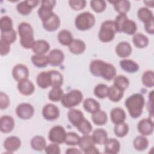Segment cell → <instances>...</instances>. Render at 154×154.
I'll list each match as a JSON object with an SVG mask.
<instances>
[{
  "label": "cell",
  "mask_w": 154,
  "mask_h": 154,
  "mask_svg": "<svg viewBox=\"0 0 154 154\" xmlns=\"http://www.w3.org/2000/svg\"><path fill=\"white\" fill-rule=\"evenodd\" d=\"M91 73L97 77H102L105 80L110 81L116 76V69L109 63L100 60H93L90 64Z\"/></svg>",
  "instance_id": "6da1fadb"
},
{
  "label": "cell",
  "mask_w": 154,
  "mask_h": 154,
  "mask_svg": "<svg viewBox=\"0 0 154 154\" xmlns=\"http://www.w3.org/2000/svg\"><path fill=\"white\" fill-rule=\"evenodd\" d=\"M145 104V99L143 96L140 93H135L129 97L125 101V106L131 117L137 119L142 112Z\"/></svg>",
  "instance_id": "7a4b0ae2"
},
{
  "label": "cell",
  "mask_w": 154,
  "mask_h": 154,
  "mask_svg": "<svg viewBox=\"0 0 154 154\" xmlns=\"http://www.w3.org/2000/svg\"><path fill=\"white\" fill-rule=\"evenodd\" d=\"M20 35V43L25 49L32 48L35 40L32 26L28 22H21L17 27Z\"/></svg>",
  "instance_id": "3957f363"
},
{
  "label": "cell",
  "mask_w": 154,
  "mask_h": 154,
  "mask_svg": "<svg viewBox=\"0 0 154 154\" xmlns=\"http://www.w3.org/2000/svg\"><path fill=\"white\" fill-rule=\"evenodd\" d=\"M116 32L117 29L114 20H107L102 23L98 37L99 40L102 42H109L114 39Z\"/></svg>",
  "instance_id": "277c9868"
},
{
  "label": "cell",
  "mask_w": 154,
  "mask_h": 154,
  "mask_svg": "<svg viewBox=\"0 0 154 154\" xmlns=\"http://www.w3.org/2000/svg\"><path fill=\"white\" fill-rule=\"evenodd\" d=\"M95 17L90 12L85 11L79 14L75 18L76 28L80 31H86L91 28L95 23Z\"/></svg>",
  "instance_id": "5b68a950"
},
{
  "label": "cell",
  "mask_w": 154,
  "mask_h": 154,
  "mask_svg": "<svg viewBox=\"0 0 154 154\" xmlns=\"http://www.w3.org/2000/svg\"><path fill=\"white\" fill-rule=\"evenodd\" d=\"M83 99V94L78 90H73L64 94L61 99L63 106L67 108H72L78 105Z\"/></svg>",
  "instance_id": "8992f818"
},
{
  "label": "cell",
  "mask_w": 154,
  "mask_h": 154,
  "mask_svg": "<svg viewBox=\"0 0 154 154\" xmlns=\"http://www.w3.org/2000/svg\"><path fill=\"white\" fill-rule=\"evenodd\" d=\"M66 134L67 132L63 126L57 125L50 129L48 134V138L52 143L61 144L64 143Z\"/></svg>",
  "instance_id": "52a82bcc"
},
{
  "label": "cell",
  "mask_w": 154,
  "mask_h": 154,
  "mask_svg": "<svg viewBox=\"0 0 154 154\" xmlns=\"http://www.w3.org/2000/svg\"><path fill=\"white\" fill-rule=\"evenodd\" d=\"M56 1L54 0H44L41 2V6L37 13L42 21H43L54 13L52 9L55 7Z\"/></svg>",
  "instance_id": "ba28073f"
},
{
  "label": "cell",
  "mask_w": 154,
  "mask_h": 154,
  "mask_svg": "<svg viewBox=\"0 0 154 154\" xmlns=\"http://www.w3.org/2000/svg\"><path fill=\"white\" fill-rule=\"evenodd\" d=\"M16 113L18 117L23 120L31 119L34 113V109L32 105L28 103H22L19 104L16 109Z\"/></svg>",
  "instance_id": "9c48e42d"
},
{
  "label": "cell",
  "mask_w": 154,
  "mask_h": 154,
  "mask_svg": "<svg viewBox=\"0 0 154 154\" xmlns=\"http://www.w3.org/2000/svg\"><path fill=\"white\" fill-rule=\"evenodd\" d=\"M42 116L47 120H54L58 118L60 111L56 105L52 103H48L42 109Z\"/></svg>",
  "instance_id": "30bf717a"
},
{
  "label": "cell",
  "mask_w": 154,
  "mask_h": 154,
  "mask_svg": "<svg viewBox=\"0 0 154 154\" xmlns=\"http://www.w3.org/2000/svg\"><path fill=\"white\" fill-rule=\"evenodd\" d=\"M43 27L48 31H55L60 26V19L55 14L53 13L49 17L42 21Z\"/></svg>",
  "instance_id": "8fae6325"
},
{
  "label": "cell",
  "mask_w": 154,
  "mask_h": 154,
  "mask_svg": "<svg viewBox=\"0 0 154 154\" xmlns=\"http://www.w3.org/2000/svg\"><path fill=\"white\" fill-rule=\"evenodd\" d=\"M12 76L17 82L26 79L29 76L28 69L25 65L22 64H16L12 70Z\"/></svg>",
  "instance_id": "7c38bea8"
},
{
  "label": "cell",
  "mask_w": 154,
  "mask_h": 154,
  "mask_svg": "<svg viewBox=\"0 0 154 154\" xmlns=\"http://www.w3.org/2000/svg\"><path fill=\"white\" fill-rule=\"evenodd\" d=\"M137 129L138 132L142 135H150L153 132V122L149 118L143 119L138 122Z\"/></svg>",
  "instance_id": "4fadbf2b"
},
{
  "label": "cell",
  "mask_w": 154,
  "mask_h": 154,
  "mask_svg": "<svg viewBox=\"0 0 154 154\" xmlns=\"http://www.w3.org/2000/svg\"><path fill=\"white\" fill-rule=\"evenodd\" d=\"M49 64L52 66H58L62 64L64 60L63 52L58 49H52L48 55Z\"/></svg>",
  "instance_id": "5bb4252c"
},
{
  "label": "cell",
  "mask_w": 154,
  "mask_h": 154,
  "mask_svg": "<svg viewBox=\"0 0 154 154\" xmlns=\"http://www.w3.org/2000/svg\"><path fill=\"white\" fill-rule=\"evenodd\" d=\"M21 146L20 140L16 136H11L5 139L4 142V149L10 153L18 150Z\"/></svg>",
  "instance_id": "9a60e30c"
},
{
  "label": "cell",
  "mask_w": 154,
  "mask_h": 154,
  "mask_svg": "<svg viewBox=\"0 0 154 154\" xmlns=\"http://www.w3.org/2000/svg\"><path fill=\"white\" fill-rule=\"evenodd\" d=\"M14 120L10 116H2L0 119V130L2 133H9L14 127Z\"/></svg>",
  "instance_id": "2e32d148"
},
{
  "label": "cell",
  "mask_w": 154,
  "mask_h": 154,
  "mask_svg": "<svg viewBox=\"0 0 154 154\" xmlns=\"http://www.w3.org/2000/svg\"><path fill=\"white\" fill-rule=\"evenodd\" d=\"M17 90L22 94L29 96L34 93L35 87L34 84L31 81L26 79L18 82Z\"/></svg>",
  "instance_id": "e0dca14e"
},
{
  "label": "cell",
  "mask_w": 154,
  "mask_h": 154,
  "mask_svg": "<svg viewBox=\"0 0 154 154\" xmlns=\"http://www.w3.org/2000/svg\"><path fill=\"white\" fill-rule=\"evenodd\" d=\"M36 83L37 85L42 89H46L51 86L50 71L40 72L37 76Z\"/></svg>",
  "instance_id": "ac0fdd59"
},
{
  "label": "cell",
  "mask_w": 154,
  "mask_h": 154,
  "mask_svg": "<svg viewBox=\"0 0 154 154\" xmlns=\"http://www.w3.org/2000/svg\"><path fill=\"white\" fill-rule=\"evenodd\" d=\"M110 118L111 122L115 125L123 123L126 118V112L122 108H114L110 112Z\"/></svg>",
  "instance_id": "d6986e66"
},
{
  "label": "cell",
  "mask_w": 154,
  "mask_h": 154,
  "mask_svg": "<svg viewBox=\"0 0 154 154\" xmlns=\"http://www.w3.org/2000/svg\"><path fill=\"white\" fill-rule=\"evenodd\" d=\"M67 117L69 122L76 128L85 119L82 111H81L79 109L73 108L69 111Z\"/></svg>",
  "instance_id": "ffe728a7"
},
{
  "label": "cell",
  "mask_w": 154,
  "mask_h": 154,
  "mask_svg": "<svg viewBox=\"0 0 154 154\" xmlns=\"http://www.w3.org/2000/svg\"><path fill=\"white\" fill-rule=\"evenodd\" d=\"M116 52L120 58H126L132 53V47L127 42H121L116 47Z\"/></svg>",
  "instance_id": "44dd1931"
},
{
  "label": "cell",
  "mask_w": 154,
  "mask_h": 154,
  "mask_svg": "<svg viewBox=\"0 0 154 154\" xmlns=\"http://www.w3.org/2000/svg\"><path fill=\"white\" fill-rule=\"evenodd\" d=\"M31 49L37 55H45L49 50L50 45L46 40H38L35 41Z\"/></svg>",
  "instance_id": "7402d4cb"
},
{
  "label": "cell",
  "mask_w": 154,
  "mask_h": 154,
  "mask_svg": "<svg viewBox=\"0 0 154 154\" xmlns=\"http://www.w3.org/2000/svg\"><path fill=\"white\" fill-rule=\"evenodd\" d=\"M120 149V144L119 141L115 138H110L107 140L105 144L104 152L108 154H116L119 152Z\"/></svg>",
  "instance_id": "603a6c76"
},
{
  "label": "cell",
  "mask_w": 154,
  "mask_h": 154,
  "mask_svg": "<svg viewBox=\"0 0 154 154\" xmlns=\"http://www.w3.org/2000/svg\"><path fill=\"white\" fill-rule=\"evenodd\" d=\"M69 51L75 55H79L82 54L85 49L86 45L84 41L80 39H73L69 46Z\"/></svg>",
  "instance_id": "cb8c5ba5"
},
{
  "label": "cell",
  "mask_w": 154,
  "mask_h": 154,
  "mask_svg": "<svg viewBox=\"0 0 154 154\" xmlns=\"http://www.w3.org/2000/svg\"><path fill=\"white\" fill-rule=\"evenodd\" d=\"M91 137L95 144H105L108 140V134L103 129H97L93 132Z\"/></svg>",
  "instance_id": "d4e9b609"
},
{
  "label": "cell",
  "mask_w": 154,
  "mask_h": 154,
  "mask_svg": "<svg viewBox=\"0 0 154 154\" xmlns=\"http://www.w3.org/2000/svg\"><path fill=\"white\" fill-rule=\"evenodd\" d=\"M120 66L124 71L130 73H135L139 69L138 64L135 61L129 59L123 60L120 61Z\"/></svg>",
  "instance_id": "484cf974"
},
{
  "label": "cell",
  "mask_w": 154,
  "mask_h": 154,
  "mask_svg": "<svg viewBox=\"0 0 154 154\" xmlns=\"http://www.w3.org/2000/svg\"><path fill=\"white\" fill-rule=\"evenodd\" d=\"M113 4L114 10L119 14H126L131 8V3L127 0L109 1Z\"/></svg>",
  "instance_id": "4316f807"
},
{
  "label": "cell",
  "mask_w": 154,
  "mask_h": 154,
  "mask_svg": "<svg viewBox=\"0 0 154 154\" xmlns=\"http://www.w3.org/2000/svg\"><path fill=\"white\" fill-rule=\"evenodd\" d=\"M132 42L134 46L138 48H144L149 45L148 37L142 33H135L132 37Z\"/></svg>",
  "instance_id": "83f0119b"
},
{
  "label": "cell",
  "mask_w": 154,
  "mask_h": 154,
  "mask_svg": "<svg viewBox=\"0 0 154 154\" xmlns=\"http://www.w3.org/2000/svg\"><path fill=\"white\" fill-rule=\"evenodd\" d=\"M137 30V26L136 23L128 18L126 19L123 22L121 32H125L128 35H134L135 34Z\"/></svg>",
  "instance_id": "f1b7e54d"
},
{
  "label": "cell",
  "mask_w": 154,
  "mask_h": 154,
  "mask_svg": "<svg viewBox=\"0 0 154 154\" xmlns=\"http://www.w3.org/2000/svg\"><path fill=\"white\" fill-rule=\"evenodd\" d=\"M137 16L138 19L144 24L153 20L154 17L151 10L146 7H141L137 11Z\"/></svg>",
  "instance_id": "f546056e"
},
{
  "label": "cell",
  "mask_w": 154,
  "mask_h": 154,
  "mask_svg": "<svg viewBox=\"0 0 154 154\" xmlns=\"http://www.w3.org/2000/svg\"><path fill=\"white\" fill-rule=\"evenodd\" d=\"M123 94L124 91L117 88L114 85H112L108 88L107 97L111 101L117 102L122 99Z\"/></svg>",
  "instance_id": "4dcf8cb0"
},
{
  "label": "cell",
  "mask_w": 154,
  "mask_h": 154,
  "mask_svg": "<svg viewBox=\"0 0 154 154\" xmlns=\"http://www.w3.org/2000/svg\"><path fill=\"white\" fill-rule=\"evenodd\" d=\"M83 106L85 111L93 114L99 111L100 108L99 103L93 98H87L83 102Z\"/></svg>",
  "instance_id": "1f68e13d"
},
{
  "label": "cell",
  "mask_w": 154,
  "mask_h": 154,
  "mask_svg": "<svg viewBox=\"0 0 154 154\" xmlns=\"http://www.w3.org/2000/svg\"><path fill=\"white\" fill-rule=\"evenodd\" d=\"M58 40L60 43L63 46H69V45L73 40L72 33L67 29L61 30L57 36Z\"/></svg>",
  "instance_id": "d6a6232c"
},
{
  "label": "cell",
  "mask_w": 154,
  "mask_h": 154,
  "mask_svg": "<svg viewBox=\"0 0 154 154\" xmlns=\"http://www.w3.org/2000/svg\"><path fill=\"white\" fill-rule=\"evenodd\" d=\"M31 146L33 150L36 151H42L46 147L45 139L40 135L34 137L31 141Z\"/></svg>",
  "instance_id": "836d02e7"
},
{
  "label": "cell",
  "mask_w": 154,
  "mask_h": 154,
  "mask_svg": "<svg viewBox=\"0 0 154 154\" xmlns=\"http://www.w3.org/2000/svg\"><path fill=\"white\" fill-rule=\"evenodd\" d=\"M91 119L95 125L98 126H102L105 125L107 122L108 117L105 111L99 109L96 112L92 114Z\"/></svg>",
  "instance_id": "e575fe53"
},
{
  "label": "cell",
  "mask_w": 154,
  "mask_h": 154,
  "mask_svg": "<svg viewBox=\"0 0 154 154\" xmlns=\"http://www.w3.org/2000/svg\"><path fill=\"white\" fill-rule=\"evenodd\" d=\"M149 145L147 138L144 135L137 136L133 141V146L135 150L138 151L145 150Z\"/></svg>",
  "instance_id": "d590c367"
},
{
  "label": "cell",
  "mask_w": 154,
  "mask_h": 154,
  "mask_svg": "<svg viewBox=\"0 0 154 154\" xmlns=\"http://www.w3.org/2000/svg\"><path fill=\"white\" fill-rule=\"evenodd\" d=\"M31 60L32 63L38 68L45 67L49 64L48 56L45 55L35 54L31 57Z\"/></svg>",
  "instance_id": "8d00e7d4"
},
{
  "label": "cell",
  "mask_w": 154,
  "mask_h": 154,
  "mask_svg": "<svg viewBox=\"0 0 154 154\" xmlns=\"http://www.w3.org/2000/svg\"><path fill=\"white\" fill-rule=\"evenodd\" d=\"M94 142L91 137V136L87 135H84L82 137H80V140L79 141V146L82 151L84 153L91 146H94Z\"/></svg>",
  "instance_id": "74e56055"
},
{
  "label": "cell",
  "mask_w": 154,
  "mask_h": 154,
  "mask_svg": "<svg viewBox=\"0 0 154 154\" xmlns=\"http://www.w3.org/2000/svg\"><path fill=\"white\" fill-rule=\"evenodd\" d=\"M113 85L124 91L128 88L129 85V81L124 75H118L114 78Z\"/></svg>",
  "instance_id": "f35d334b"
},
{
  "label": "cell",
  "mask_w": 154,
  "mask_h": 154,
  "mask_svg": "<svg viewBox=\"0 0 154 154\" xmlns=\"http://www.w3.org/2000/svg\"><path fill=\"white\" fill-rule=\"evenodd\" d=\"M51 77V86L52 87H61L63 84V77L60 72L57 70H49Z\"/></svg>",
  "instance_id": "ab89813d"
},
{
  "label": "cell",
  "mask_w": 154,
  "mask_h": 154,
  "mask_svg": "<svg viewBox=\"0 0 154 154\" xmlns=\"http://www.w3.org/2000/svg\"><path fill=\"white\" fill-rule=\"evenodd\" d=\"M129 132V126L127 123L123 122L116 124L114 128V132L118 137H123L126 136Z\"/></svg>",
  "instance_id": "60d3db41"
},
{
  "label": "cell",
  "mask_w": 154,
  "mask_h": 154,
  "mask_svg": "<svg viewBox=\"0 0 154 154\" xmlns=\"http://www.w3.org/2000/svg\"><path fill=\"white\" fill-rule=\"evenodd\" d=\"M64 95L63 90L61 87H52V88L49 91L48 94V97L50 100L52 102H58L61 100L62 97Z\"/></svg>",
  "instance_id": "b9f144b4"
},
{
  "label": "cell",
  "mask_w": 154,
  "mask_h": 154,
  "mask_svg": "<svg viewBox=\"0 0 154 154\" xmlns=\"http://www.w3.org/2000/svg\"><path fill=\"white\" fill-rule=\"evenodd\" d=\"M142 82L147 87L151 88L154 85V75L152 70H149L144 72L142 75Z\"/></svg>",
  "instance_id": "7bdbcfd3"
},
{
  "label": "cell",
  "mask_w": 154,
  "mask_h": 154,
  "mask_svg": "<svg viewBox=\"0 0 154 154\" xmlns=\"http://www.w3.org/2000/svg\"><path fill=\"white\" fill-rule=\"evenodd\" d=\"M109 87L104 84L97 85L94 89V95L99 99H104L107 97Z\"/></svg>",
  "instance_id": "ee69618b"
},
{
  "label": "cell",
  "mask_w": 154,
  "mask_h": 154,
  "mask_svg": "<svg viewBox=\"0 0 154 154\" xmlns=\"http://www.w3.org/2000/svg\"><path fill=\"white\" fill-rule=\"evenodd\" d=\"M0 29L1 32H7L12 30L13 21L11 19L7 16H3L0 19Z\"/></svg>",
  "instance_id": "f6af8a7d"
},
{
  "label": "cell",
  "mask_w": 154,
  "mask_h": 154,
  "mask_svg": "<svg viewBox=\"0 0 154 154\" xmlns=\"http://www.w3.org/2000/svg\"><path fill=\"white\" fill-rule=\"evenodd\" d=\"M16 32L13 29L7 32H1V40L10 45L14 43L16 41Z\"/></svg>",
  "instance_id": "bcb514c9"
},
{
  "label": "cell",
  "mask_w": 154,
  "mask_h": 154,
  "mask_svg": "<svg viewBox=\"0 0 154 154\" xmlns=\"http://www.w3.org/2000/svg\"><path fill=\"white\" fill-rule=\"evenodd\" d=\"M80 137L75 132H69L66 134L64 143L69 146L78 145Z\"/></svg>",
  "instance_id": "7dc6e473"
},
{
  "label": "cell",
  "mask_w": 154,
  "mask_h": 154,
  "mask_svg": "<svg viewBox=\"0 0 154 154\" xmlns=\"http://www.w3.org/2000/svg\"><path fill=\"white\" fill-rule=\"evenodd\" d=\"M16 9L20 14L26 16L31 12L32 8L30 6L27 1H24L19 2L17 5Z\"/></svg>",
  "instance_id": "c3c4849f"
},
{
  "label": "cell",
  "mask_w": 154,
  "mask_h": 154,
  "mask_svg": "<svg viewBox=\"0 0 154 154\" xmlns=\"http://www.w3.org/2000/svg\"><path fill=\"white\" fill-rule=\"evenodd\" d=\"M76 128L82 134L87 135V134H89L91 132L93 126L88 120L84 119L80 123V124L76 127Z\"/></svg>",
  "instance_id": "681fc988"
},
{
  "label": "cell",
  "mask_w": 154,
  "mask_h": 154,
  "mask_svg": "<svg viewBox=\"0 0 154 154\" xmlns=\"http://www.w3.org/2000/svg\"><path fill=\"white\" fill-rule=\"evenodd\" d=\"M90 6L94 11L101 13L106 8V4L103 0H93L90 2Z\"/></svg>",
  "instance_id": "f907efd6"
},
{
  "label": "cell",
  "mask_w": 154,
  "mask_h": 154,
  "mask_svg": "<svg viewBox=\"0 0 154 154\" xmlns=\"http://www.w3.org/2000/svg\"><path fill=\"white\" fill-rule=\"evenodd\" d=\"M69 5L74 10H81L85 8L86 1L84 0H70L69 1Z\"/></svg>",
  "instance_id": "816d5d0a"
},
{
  "label": "cell",
  "mask_w": 154,
  "mask_h": 154,
  "mask_svg": "<svg viewBox=\"0 0 154 154\" xmlns=\"http://www.w3.org/2000/svg\"><path fill=\"white\" fill-rule=\"evenodd\" d=\"M45 152L48 154H59L60 153V147L57 143H52L46 146L45 149Z\"/></svg>",
  "instance_id": "f5cc1de1"
},
{
  "label": "cell",
  "mask_w": 154,
  "mask_h": 154,
  "mask_svg": "<svg viewBox=\"0 0 154 154\" xmlns=\"http://www.w3.org/2000/svg\"><path fill=\"white\" fill-rule=\"evenodd\" d=\"M127 18H128V17L126 14H119V15L117 16L115 20H114L115 25H116L117 32H121L122 25L123 22L125 21V20Z\"/></svg>",
  "instance_id": "db71d44e"
},
{
  "label": "cell",
  "mask_w": 154,
  "mask_h": 154,
  "mask_svg": "<svg viewBox=\"0 0 154 154\" xmlns=\"http://www.w3.org/2000/svg\"><path fill=\"white\" fill-rule=\"evenodd\" d=\"M10 104V99L7 94L1 91L0 93V108L1 109H6Z\"/></svg>",
  "instance_id": "11a10c76"
},
{
  "label": "cell",
  "mask_w": 154,
  "mask_h": 154,
  "mask_svg": "<svg viewBox=\"0 0 154 154\" xmlns=\"http://www.w3.org/2000/svg\"><path fill=\"white\" fill-rule=\"evenodd\" d=\"M10 51V44L2 41L0 40V54L1 56L6 55L8 54Z\"/></svg>",
  "instance_id": "9f6ffc18"
},
{
  "label": "cell",
  "mask_w": 154,
  "mask_h": 154,
  "mask_svg": "<svg viewBox=\"0 0 154 154\" xmlns=\"http://www.w3.org/2000/svg\"><path fill=\"white\" fill-rule=\"evenodd\" d=\"M144 28L146 31L150 34H153L154 33V26H153V20L147 22L144 24Z\"/></svg>",
  "instance_id": "6f0895ef"
},
{
  "label": "cell",
  "mask_w": 154,
  "mask_h": 154,
  "mask_svg": "<svg viewBox=\"0 0 154 154\" xmlns=\"http://www.w3.org/2000/svg\"><path fill=\"white\" fill-rule=\"evenodd\" d=\"M84 153H89V154L99 153V151L98 150V149H97L94 146H91L90 148H89L87 150H86Z\"/></svg>",
  "instance_id": "680465c9"
},
{
  "label": "cell",
  "mask_w": 154,
  "mask_h": 154,
  "mask_svg": "<svg viewBox=\"0 0 154 154\" xmlns=\"http://www.w3.org/2000/svg\"><path fill=\"white\" fill-rule=\"evenodd\" d=\"M81 153V151L79 150L78 149H77L76 148H69L66 152V153H70V154H72V153Z\"/></svg>",
  "instance_id": "91938a15"
},
{
  "label": "cell",
  "mask_w": 154,
  "mask_h": 154,
  "mask_svg": "<svg viewBox=\"0 0 154 154\" xmlns=\"http://www.w3.org/2000/svg\"><path fill=\"white\" fill-rule=\"evenodd\" d=\"M144 3H145L146 4L147 6L150 7H153V4H154V1H144Z\"/></svg>",
  "instance_id": "94428289"
}]
</instances>
